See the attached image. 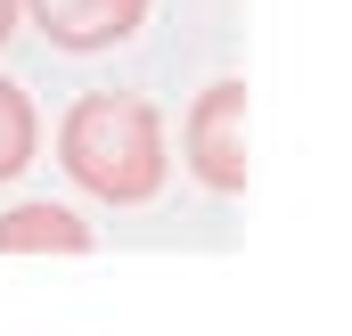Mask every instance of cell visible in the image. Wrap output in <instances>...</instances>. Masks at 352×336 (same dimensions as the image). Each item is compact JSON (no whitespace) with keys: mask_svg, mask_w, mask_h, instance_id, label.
Masks as SVG:
<instances>
[{"mask_svg":"<svg viewBox=\"0 0 352 336\" xmlns=\"http://www.w3.org/2000/svg\"><path fill=\"white\" fill-rule=\"evenodd\" d=\"M0 254H90V222L66 205H16L0 213Z\"/></svg>","mask_w":352,"mask_h":336,"instance_id":"obj_4","label":"cell"},{"mask_svg":"<svg viewBox=\"0 0 352 336\" xmlns=\"http://www.w3.org/2000/svg\"><path fill=\"white\" fill-rule=\"evenodd\" d=\"M16 8H25V0H0V41L16 33Z\"/></svg>","mask_w":352,"mask_h":336,"instance_id":"obj_6","label":"cell"},{"mask_svg":"<svg viewBox=\"0 0 352 336\" xmlns=\"http://www.w3.org/2000/svg\"><path fill=\"white\" fill-rule=\"evenodd\" d=\"M58 165L74 172V189H90L98 205H148L164 189V115L140 90H90L66 107L58 123Z\"/></svg>","mask_w":352,"mask_h":336,"instance_id":"obj_1","label":"cell"},{"mask_svg":"<svg viewBox=\"0 0 352 336\" xmlns=\"http://www.w3.org/2000/svg\"><path fill=\"white\" fill-rule=\"evenodd\" d=\"M33 148H41V115H33V98L0 74V180H16V172L33 165Z\"/></svg>","mask_w":352,"mask_h":336,"instance_id":"obj_5","label":"cell"},{"mask_svg":"<svg viewBox=\"0 0 352 336\" xmlns=\"http://www.w3.org/2000/svg\"><path fill=\"white\" fill-rule=\"evenodd\" d=\"M25 8L41 17V33L58 50H115V41H131L148 25L156 0H25Z\"/></svg>","mask_w":352,"mask_h":336,"instance_id":"obj_3","label":"cell"},{"mask_svg":"<svg viewBox=\"0 0 352 336\" xmlns=\"http://www.w3.org/2000/svg\"><path fill=\"white\" fill-rule=\"evenodd\" d=\"M188 172L213 197L246 189V83H213L188 107Z\"/></svg>","mask_w":352,"mask_h":336,"instance_id":"obj_2","label":"cell"}]
</instances>
